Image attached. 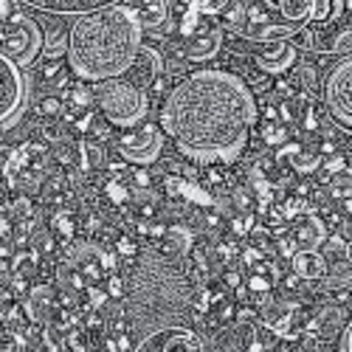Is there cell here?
I'll return each mask as SVG.
<instances>
[{
    "label": "cell",
    "instance_id": "ab89813d",
    "mask_svg": "<svg viewBox=\"0 0 352 352\" xmlns=\"http://www.w3.org/2000/svg\"><path fill=\"white\" fill-rule=\"evenodd\" d=\"M0 352H14L12 333H9V327L3 324V318H0Z\"/></svg>",
    "mask_w": 352,
    "mask_h": 352
},
{
    "label": "cell",
    "instance_id": "8992f818",
    "mask_svg": "<svg viewBox=\"0 0 352 352\" xmlns=\"http://www.w3.org/2000/svg\"><path fill=\"white\" fill-rule=\"evenodd\" d=\"M349 87H352V60L346 54V56H338L336 65L327 71V76L321 79V96H324L327 113H330V119L344 133H349V124H352V96H349Z\"/></svg>",
    "mask_w": 352,
    "mask_h": 352
},
{
    "label": "cell",
    "instance_id": "44dd1931",
    "mask_svg": "<svg viewBox=\"0 0 352 352\" xmlns=\"http://www.w3.org/2000/svg\"><path fill=\"white\" fill-rule=\"evenodd\" d=\"M63 341V349L65 352H91V341H87V330L85 327H71V330H65V338H60Z\"/></svg>",
    "mask_w": 352,
    "mask_h": 352
},
{
    "label": "cell",
    "instance_id": "4dcf8cb0",
    "mask_svg": "<svg viewBox=\"0 0 352 352\" xmlns=\"http://www.w3.org/2000/svg\"><path fill=\"white\" fill-rule=\"evenodd\" d=\"M274 94H276V99H279V102H285V99H293L299 91H296V85H293L290 79L276 76V79H274Z\"/></svg>",
    "mask_w": 352,
    "mask_h": 352
},
{
    "label": "cell",
    "instance_id": "8fae6325",
    "mask_svg": "<svg viewBox=\"0 0 352 352\" xmlns=\"http://www.w3.org/2000/svg\"><path fill=\"white\" fill-rule=\"evenodd\" d=\"M153 338H155V352H206L203 338L184 324L161 327L153 333Z\"/></svg>",
    "mask_w": 352,
    "mask_h": 352
},
{
    "label": "cell",
    "instance_id": "484cf974",
    "mask_svg": "<svg viewBox=\"0 0 352 352\" xmlns=\"http://www.w3.org/2000/svg\"><path fill=\"white\" fill-rule=\"evenodd\" d=\"M290 164H293V169H296V172H302V175H310V172H316V169H318V164H321V155L299 150L296 155L290 158Z\"/></svg>",
    "mask_w": 352,
    "mask_h": 352
},
{
    "label": "cell",
    "instance_id": "5b68a950",
    "mask_svg": "<svg viewBox=\"0 0 352 352\" xmlns=\"http://www.w3.org/2000/svg\"><path fill=\"white\" fill-rule=\"evenodd\" d=\"M0 54H6L17 68H32V63L43 54V32L37 20L23 12L6 17V28L0 34Z\"/></svg>",
    "mask_w": 352,
    "mask_h": 352
},
{
    "label": "cell",
    "instance_id": "4316f807",
    "mask_svg": "<svg viewBox=\"0 0 352 352\" xmlns=\"http://www.w3.org/2000/svg\"><path fill=\"white\" fill-rule=\"evenodd\" d=\"M63 99L60 96H43L40 102H37V113L43 116V119H60L63 116Z\"/></svg>",
    "mask_w": 352,
    "mask_h": 352
},
{
    "label": "cell",
    "instance_id": "7a4b0ae2",
    "mask_svg": "<svg viewBox=\"0 0 352 352\" xmlns=\"http://www.w3.org/2000/svg\"><path fill=\"white\" fill-rule=\"evenodd\" d=\"M144 45V28L124 3L85 12L68 32V71L82 82L127 76Z\"/></svg>",
    "mask_w": 352,
    "mask_h": 352
},
{
    "label": "cell",
    "instance_id": "b9f144b4",
    "mask_svg": "<svg viewBox=\"0 0 352 352\" xmlns=\"http://www.w3.org/2000/svg\"><path fill=\"white\" fill-rule=\"evenodd\" d=\"M256 262H262V251H259V248H254V245H251V248H245V251H243V265L254 268Z\"/></svg>",
    "mask_w": 352,
    "mask_h": 352
},
{
    "label": "cell",
    "instance_id": "c3c4849f",
    "mask_svg": "<svg viewBox=\"0 0 352 352\" xmlns=\"http://www.w3.org/2000/svg\"><path fill=\"white\" fill-rule=\"evenodd\" d=\"M9 153H12V150H6V146H0V166H3V164L9 161Z\"/></svg>",
    "mask_w": 352,
    "mask_h": 352
},
{
    "label": "cell",
    "instance_id": "7c38bea8",
    "mask_svg": "<svg viewBox=\"0 0 352 352\" xmlns=\"http://www.w3.org/2000/svg\"><path fill=\"white\" fill-rule=\"evenodd\" d=\"M181 48H184V60L186 63H209L212 56H217L220 48H223V28L220 25L200 28L195 37L181 43Z\"/></svg>",
    "mask_w": 352,
    "mask_h": 352
},
{
    "label": "cell",
    "instance_id": "836d02e7",
    "mask_svg": "<svg viewBox=\"0 0 352 352\" xmlns=\"http://www.w3.org/2000/svg\"><path fill=\"white\" fill-rule=\"evenodd\" d=\"M85 330H87V336H91V333H102V330H104V318L96 316V310H87V316H85Z\"/></svg>",
    "mask_w": 352,
    "mask_h": 352
},
{
    "label": "cell",
    "instance_id": "d4e9b609",
    "mask_svg": "<svg viewBox=\"0 0 352 352\" xmlns=\"http://www.w3.org/2000/svg\"><path fill=\"white\" fill-rule=\"evenodd\" d=\"M287 138H290V127L282 122H268L262 127V141H265V146H282Z\"/></svg>",
    "mask_w": 352,
    "mask_h": 352
},
{
    "label": "cell",
    "instance_id": "f546056e",
    "mask_svg": "<svg viewBox=\"0 0 352 352\" xmlns=\"http://www.w3.org/2000/svg\"><path fill=\"white\" fill-rule=\"evenodd\" d=\"M138 254H141V248L135 245V240H130V237L116 240V256H119V259H135Z\"/></svg>",
    "mask_w": 352,
    "mask_h": 352
},
{
    "label": "cell",
    "instance_id": "74e56055",
    "mask_svg": "<svg viewBox=\"0 0 352 352\" xmlns=\"http://www.w3.org/2000/svg\"><path fill=\"white\" fill-rule=\"evenodd\" d=\"M223 282H226L228 290H240V287H243V274L234 271V268H228V271L223 274Z\"/></svg>",
    "mask_w": 352,
    "mask_h": 352
},
{
    "label": "cell",
    "instance_id": "cb8c5ba5",
    "mask_svg": "<svg viewBox=\"0 0 352 352\" xmlns=\"http://www.w3.org/2000/svg\"><path fill=\"white\" fill-rule=\"evenodd\" d=\"M318 169H321V181H330L333 175H338V172H349V158L346 155H341V153H333L327 161L321 158V164H318Z\"/></svg>",
    "mask_w": 352,
    "mask_h": 352
},
{
    "label": "cell",
    "instance_id": "d6a6232c",
    "mask_svg": "<svg viewBox=\"0 0 352 352\" xmlns=\"http://www.w3.org/2000/svg\"><path fill=\"white\" fill-rule=\"evenodd\" d=\"M74 155H76V150H74V144H68L65 138L54 144V158H56V164H63V166H68Z\"/></svg>",
    "mask_w": 352,
    "mask_h": 352
},
{
    "label": "cell",
    "instance_id": "83f0119b",
    "mask_svg": "<svg viewBox=\"0 0 352 352\" xmlns=\"http://www.w3.org/2000/svg\"><path fill=\"white\" fill-rule=\"evenodd\" d=\"M349 40H352V32H349V25H346V28H341V32L336 34L333 43L321 45V51H324V54H341V56H346V54H349Z\"/></svg>",
    "mask_w": 352,
    "mask_h": 352
},
{
    "label": "cell",
    "instance_id": "7402d4cb",
    "mask_svg": "<svg viewBox=\"0 0 352 352\" xmlns=\"http://www.w3.org/2000/svg\"><path fill=\"white\" fill-rule=\"evenodd\" d=\"M51 226H54V231L60 234V237H63L65 243H71V240L76 237V217H74L68 209L56 212V214H54V220H51Z\"/></svg>",
    "mask_w": 352,
    "mask_h": 352
},
{
    "label": "cell",
    "instance_id": "30bf717a",
    "mask_svg": "<svg viewBox=\"0 0 352 352\" xmlns=\"http://www.w3.org/2000/svg\"><path fill=\"white\" fill-rule=\"evenodd\" d=\"M23 316L28 324H37V327H45L51 324V321L56 318V313H60V302H56V290L51 285H32L23 299Z\"/></svg>",
    "mask_w": 352,
    "mask_h": 352
},
{
    "label": "cell",
    "instance_id": "f907efd6",
    "mask_svg": "<svg viewBox=\"0 0 352 352\" xmlns=\"http://www.w3.org/2000/svg\"><path fill=\"white\" fill-rule=\"evenodd\" d=\"M316 352H327V349H316Z\"/></svg>",
    "mask_w": 352,
    "mask_h": 352
},
{
    "label": "cell",
    "instance_id": "681fc988",
    "mask_svg": "<svg viewBox=\"0 0 352 352\" xmlns=\"http://www.w3.org/2000/svg\"><path fill=\"white\" fill-rule=\"evenodd\" d=\"M0 290H3V279H0Z\"/></svg>",
    "mask_w": 352,
    "mask_h": 352
},
{
    "label": "cell",
    "instance_id": "60d3db41",
    "mask_svg": "<svg viewBox=\"0 0 352 352\" xmlns=\"http://www.w3.org/2000/svg\"><path fill=\"white\" fill-rule=\"evenodd\" d=\"M60 74H63V65L56 63V60H54V63H45V65H43V71H40V76H43L45 82H48V79H56Z\"/></svg>",
    "mask_w": 352,
    "mask_h": 352
},
{
    "label": "cell",
    "instance_id": "1f68e13d",
    "mask_svg": "<svg viewBox=\"0 0 352 352\" xmlns=\"http://www.w3.org/2000/svg\"><path fill=\"white\" fill-rule=\"evenodd\" d=\"M85 296H87V307L85 310H96V307H102L107 302L104 287H96V285H87L85 287Z\"/></svg>",
    "mask_w": 352,
    "mask_h": 352
},
{
    "label": "cell",
    "instance_id": "9a60e30c",
    "mask_svg": "<svg viewBox=\"0 0 352 352\" xmlns=\"http://www.w3.org/2000/svg\"><path fill=\"white\" fill-rule=\"evenodd\" d=\"M161 256L169 262H181L189 256V251L195 248V237L186 226H166L164 237H161Z\"/></svg>",
    "mask_w": 352,
    "mask_h": 352
},
{
    "label": "cell",
    "instance_id": "bcb514c9",
    "mask_svg": "<svg viewBox=\"0 0 352 352\" xmlns=\"http://www.w3.org/2000/svg\"><path fill=\"white\" fill-rule=\"evenodd\" d=\"M299 282H302V279H299L296 274H290V276L285 279V287H287V290H296V287H299Z\"/></svg>",
    "mask_w": 352,
    "mask_h": 352
},
{
    "label": "cell",
    "instance_id": "9c48e42d",
    "mask_svg": "<svg viewBox=\"0 0 352 352\" xmlns=\"http://www.w3.org/2000/svg\"><path fill=\"white\" fill-rule=\"evenodd\" d=\"M296 60H299V54L293 48V43L279 40V43H265L262 48H256L248 63L254 71L276 79V76H285L290 68H296Z\"/></svg>",
    "mask_w": 352,
    "mask_h": 352
},
{
    "label": "cell",
    "instance_id": "7dc6e473",
    "mask_svg": "<svg viewBox=\"0 0 352 352\" xmlns=\"http://www.w3.org/2000/svg\"><path fill=\"white\" fill-rule=\"evenodd\" d=\"M87 228H91V231H96V228H102V217H96V214H91V217H87V223H85Z\"/></svg>",
    "mask_w": 352,
    "mask_h": 352
},
{
    "label": "cell",
    "instance_id": "7bdbcfd3",
    "mask_svg": "<svg viewBox=\"0 0 352 352\" xmlns=\"http://www.w3.org/2000/svg\"><path fill=\"white\" fill-rule=\"evenodd\" d=\"M12 220L3 214V212H0V240H3V237H12Z\"/></svg>",
    "mask_w": 352,
    "mask_h": 352
},
{
    "label": "cell",
    "instance_id": "2e32d148",
    "mask_svg": "<svg viewBox=\"0 0 352 352\" xmlns=\"http://www.w3.org/2000/svg\"><path fill=\"white\" fill-rule=\"evenodd\" d=\"M141 28H158L169 20V0H124Z\"/></svg>",
    "mask_w": 352,
    "mask_h": 352
},
{
    "label": "cell",
    "instance_id": "ee69618b",
    "mask_svg": "<svg viewBox=\"0 0 352 352\" xmlns=\"http://www.w3.org/2000/svg\"><path fill=\"white\" fill-rule=\"evenodd\" d=\"M293 251H296V243H293V240H279V254L282 256H293Z\"/></svg>",
    "mask_w": 352,
    "mask_h": 352
},
{
    "label": "cell",
    "instance_id": "277c9868",
    "mask_svg": "<svg viewBox=\"0 0 352 352\" xmlns=\"http://www.w3.org/2000/svg\"><path fill=\"white\" fill-rule=\"evenodd\" d=\"M259 6L296 34L302 28L324 32L344 14V0H259Z\"/></svg>",
    "mask_w": 352,
    "mask_h": 352
},
{
    "label": "cell",
    "instance_id": "e575fe53",
    "mask_svg": "<svg viewBox=\"0 0 352 352\" xmlns=\"http://www.w3.org/2000/svg\"><path fill=\"white\" fill-rule=\"evenodd\" d=\"M40 133H43L45 144H56V141H63V127H60V124H54V122H45Z\"/></svg>",
    "mask_w": 352,
    "mask_h": 352
},
{
    "label": "cell",
    "instance_id": "ffe728a7",
    "mask_svg": "<svg viewBox=\"0 0 352 352\" xmlns=\"http://www.w3.org/2000/svg\"><path fill=\"white\" fill-rule=\"evenodd\" d=\"M296 71H299V87L305 91V96H307V99L321 96V76H318V68L310 65V63H302Z\"/></svg>",
    "mask_w": 352,
    "mask_h": 352
},
{
    "label": "cell",
    "instance_id": "f35d334b",
    "mask_svg": "<svg viewBox=\"0 0 352 352\" xmlns=\"http://www.w3.org/2000/svg\"><path fill=\"white\" fill-rule=\"evenodd\" d=\"M299 150H302V144H287V141H285L282 146H276V155H274V158H276V161H282V158H293Z\"/></svg>",
    "mask_w": 352,
    "mask_h": 352
},
{
    "label": "cell",
    "instance_id": "f6af8a7d",
    "mask_svg": "<svg viewBox=\"0 0 352 352\" xmlns=\"http://www.w3.org/2000/svg\"><path fill=\"white\" fill-rule=\"evenodd\" d=\"M12 12V0H0V20H6Z\"/></svg>",
    "mask_w": 352,
    "mask_h": 352
},
{
    "label": "cell",
    "instance_id": "4fadbf2b",
    "mask_svg": "<svg viewBox=\"0 0 352 352\" xmlns=\"http://www.w3.org/2000/svg\"><path fill=\"white\" fill-rule=\"evenodd\" d=\"M290 271L302 282H316V279H324V274L330 271V262L318 248H302V251H293Z\"/></svg>",
    "mask_w": 352,
    "mask_h": 352
},
{
    "label": "cell",
    "instance_id": "6da1fadb",
    "mask_svg": "<svg viewBox=\"0 0 352 352\" xmlns=\"http://www.w3.org/2000/svg\"><path fill=\"white\" fill-rule=\"evenodd\" d=\"M259 122L251 85L228 68H197L166 94L158 127L197 166L237 164Z\"/></svg>",
    "mask_w": 352,
    "mask_h": 352
},
{
    "label": "cell",
    "instance_id": "d590c367",
    "mask_svg": "<svg viewBox=\"0 0 352 352\" xmlns=\"http://www.w3.org/2000/svg\"><path fill=\"white\" fill-rule=\"evenodd\" d=\"M150 184H153V175L146 172L144 166H135L133 169V186L135 189H150Z\"/></svg>",
    "mask_w": 352,
    "mask_h": 352
},
{
    "label": "cell",
    "instance_id": "3957f363",
    "mask_svg": "<svg viewBox=\"0 0 352 352\" xmlns=\"http://www.w3.org/2000/svg\"><path fill=\"white\" fill-rule=\"evenodd\" d=\"M94 104L102 110V119L119 130L138 127L146 122L150 113V94L130 82L127 76H116V79H102L94 82Z\"/></svg>",
    "mask_w": 352,
    "mask_h": 352
},
{
    "label": "cell",
    "instance_id": "ba28073f",
    "mask_svg": "<svg viewBox=\"0 0 352 352\" xmlns=\"http://www.w3.org/2000/svg\"><path fill=\"white\" fill-rule=\"evenodd\" d=\"M28 79L6 54H0V130L20 122L28 104Z\"/></svg>",
    "mask_w": 352,
    "mask_h": 352
},
{
    "label": "cell",
    "instance_id": "e0dca14e",
    "mask_svg": "<svg viewBox=\"0 0 352 352\" xmlns=\"http://www.w3.org/2000/svg\"><path fill=\"white\" fill-rule=\"evenodd\" d=\"M327 240V223L316 212H305L296 223V245L299 248H318Z\"/></svg>",
    "mask_w": 352,
    "mask_h": 352
},
{
    "label": "cell",
    "instance_id": "603a6c76",
    "mask_svg": "<svg viewBox=\"0 0 352 352\" xmlns=\"http://www.w3.org/2000/svg\"><path fill=\"white\" fill-rule=\"evenodd\" d=\"M104 195H107V200L113 203V206H127V203H133V195H130V189L119 181V178H110V181H104Z\"/></svg>",
    "mask_w": 352,
    "mask_h": 352
},
{
    "label": "cell",
    "instance_id": "52a82bcc",
    "mask_svg": "<svg viewBox=\"0 0 352 352\" xmlns=\"http://www.w3.org/2000/svg\"><path fill=\"white\" fill-rule=\"evenodd\" d=\"M164 146H166V138H164L161 127L158 124H146V122H141L138 127L124 130L119 138H116V150H119L122 161L133 164V166L158 164L161 155H164Z\"/></svg>",
    "mask_w": 352,
    "mask_h": 352
},
{
    "label": "cell",
    "instance_id": "5bb4252c",
    "mask_svg": "<svg viewBox=\"0 0 352 352\" xmlns=\"http://www.w3.org/2000/svg\"><path fill=\"white\" fill-rule=\"evenodd\" d=\"M161 74H164V54L158 48L144 43L141 51H138V56H135V65L127 74V79L135 82L138 87H146V85H150L155 76H161Z\"/></svg>",
    "mask_w": 352,
    "mask_h": 352
},
{
    "label": "cell",
    "instance_id": "816d5d0a",
    "mask_svg": "<svg viewBox=\"0 0 352 352\" xmlns=\"http://www.w3.org/2000/svg\"><path fill=\"white\" fill-rule=\"evenodd\" d=\"M228 3H231V0H228Z\"/></svg>",
    "mask_w": 352,
    "mask_h": 352
},
{
    "label": "cell",
    "instance_id": "f1b7e54d",
    "mask_svg": "<svg viewBox=\"0 0 352 352\" xmlns=\"http://www.w3.org/2000/svg\"><path fill=\"white\" fill-rule=\"evenodd\" d=\"M104 293H107V299H124V293H127V279H124L122 274H110V276H107V287H104Z\"/></svg>",
    "mask_w": 352,
    "mask_h": 352
},
{
    "label": "cell",
    "instance_id": "ac0fdd59",
    "mask_svg": "<svg viewBox=\"0 0 352 352\" xmlns=\"http://www.w3.org/2000/svg\"><path fill=\"white\" fill-rule=\"evenodd\" d=\"M79 166H82V172H87V175L104 169V166H107V146H104V141L82 138V141H79Z\"/></svg>",
    "mask_w": 352,
    "mask_h": 352
},
{
    "label": "cell",
    "instance_id": "d6986e66",
    "mask_svg": "<svg viewBox=\"0 0 352 352\" xmlns=\"http://www.w3.org/2000/svg\"><path fill=\"white\" fill-rule=\"evenodd\" d=\"M9 268H12V276H25V279H32L40 268V251L32 245V251H23V254H14L12 262H9Z\"/></svg>",
    "mask_w": 352,
    "mask_h": 352
},
{
    "label": "cell",
    "instance_id": "8d00e7d4",
    "mask_svg": "<svg viewBox=\"0 0 352 352\" xmlns=\"http://www.w3.org/2000/svg\"><path fill=\"white\" fill-rule=\"evenodd\" d=\"M336 341H338V352H349L352 349V327H349V321L341 327V333L336 336Z\"/></svg>",
    "mask_w": 352,
    "mask_h": 352
}]
</instances>
